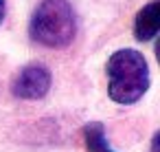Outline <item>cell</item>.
I'll use <instances>...</instances> for the list:
<instances>
[{"mask_svg":"<svg viewBox=\"0 0 160 152\" xmlns=\"http://www.w3.org/2000/svg\"><path fill=\"white\" fill-rule=\"evenodd\" d=\"M77 35V16L68 0H42L33 9L29 38L46 49H66Z\"/></svg>","mask_w":160,"mask_h":152,"instance_id":"7a4b0ae2","label":"cell"},{"mask_svg":"<svg viewBox=\"0 0 160 152\" xmlns=\"http://www.w3.org/2000/svg\"><path fill=\"white\" fill-rule=\"evenodd\" d=\"M160 29V0H151L138 9L134 18V38L138 42H151Z\"/></svg>","mask_w":160,"mask_h":152,"instance_id":"277c9868","label":"cell"},{"mask_svg":"<svg viewBox=\"0 0 160 152\" xmlns=\"http://www.w3.org/2000/svg\"><path fill=\"white\" fill-rule=\"evenodd\" d=\"M51 84H53L51 71L40 62H31L16 73V77L11 82V93L18 99L35 101V99H44L48 95Z\"/></svg>","mask_w":160,"mask_h":152,"instance_id":"3957f363","label":"cell"},{"mask_svg":"<svg viewBox=\"0 0 160 152\" xmlns=\"http://www.w3.org/2000/svg\"><path fill=\"white\" fill-rule=\"evenodd\" d=\"M108 95L121 106L136 104L149 90L151 75L145 55L136 49H118L108 57Z\"/></svg>","mask_w":160,"mask_h":152,"instance_id":"6da1fadb","label":"cell"},{"mask_svg":"<svg viewBox=\"0 0 160 152\" xmlns=\"http://www.w3.org/2000/svg\"><path fill=\"white\" fill-rule=\"evenodd\" d=\"M158 141H160V132H153V137H151V148H149V152H158Z\"/></svg>","mask_w":160,"mask_h":152,"instance_id":"8992f818","label":"cell"},{"mask_svg":"<svg viewBox=\"0 0 160 152\" xmlns=\"http://www.w3.org/2000/svg\"><path fill=\"white\" fill-rule=\"evenodd\" d=\"M81 134H83V145L88 152H114V148L108 143L105 126L101 121H88L81 128Z\"/></svg>","mask_w":160,"mask_h":152,"instance_id":"5b68a950","label":"cell"}]
</instances>
